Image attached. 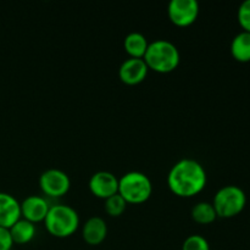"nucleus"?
Segmentation results:
<instances>
[{
	"label": "nucleus",
	"mask_w": 250,
	"mask_h": 250,
	"mask_svg": "<svg viewBox=\"0 0 250 250\" xmlns=\"http://www.w3.org/2000/svg\"><path fill=\"white\" fill-rule=\"evenodd\" d=\"M207 180V172L198 161L182 159L168 172L167 185L178 197L190 198L204 189Z\"/></svg>",
	"instance_id": "f257e3e1"
},
{
	"label": "nucleus",
	"mask_w": 250,
	"mask_h": 250,
	"mask_svg": "<svg viewBox=\"0 0 250 250\" xmlns=\"http://www.w3.org/2000/svg\"><path fill=\"white\" fill-rule=\"evenodd\" d=\"M148 68L159 73L172 72L180 63V50L177 46L166 39H156L149 43L144 55Z\"/></svg>",
	"instance_id": "f03ea898"
},
{
	"label": "nucleus",
	"mask_w": 250,
	"mask_h": 250,
	"mask_svg": "<svg viewBox=\"0 0 250 250\" xmlns=\"http://www.w3.org/2000/svg\"><path fill=\"white\" fill-rule=\"evenodd\" d=\"M44 225L51 236L66 238L77 231L80 226V216L70 205L56 204L49 209L44 219Z\"/></svg>",
	"instance_id": "7ed1b4c3"
},
{
	"label": "nucleus",
	"mask_w": 250,
	"mask_h": 250,
	"mask_svg": "<svg viewBox=\"0 0 250 250\" xmlns=\"http://www.w3.org/2000/svg\"><path fill=\"white\" fill-rule=\"evenodd\" d=\"M153 193L151 181L146 173L138 171H131L119 180V194L126 200V203L141 204L146 202Z\"/></svg>",
	"instance_id": "20e7f679"
},
{
	"label": "nucleus",
	"mask_w": 250,
	"mask_h": 250,
	"mask_svg": "<svg viewBox=\"0 0 250 250\" xmlns=\"http://www.w3.org/2000/svg\"><path fill=\"white\" fill-rule=\"evenodd\" d=\"M212 205L217 217L231 219L243 211L247 205V195L237 186H225L216 192Z\"/></svg>",
	"instance_id": "39448f33"
},
{
	"label": "nucleus",
	"mask_w": 250,
	"mask_h": 250,
	"mask_svg": "<svg viewBox=\"0 0 250 250\" xmlns=\"http://www.w3.org/2000/svg\"><path fill=\"white\" fill-rule=\"evenodd\" d=\"M168 19L180 27L194 23L199 15V2L197 0H171L167 7Z\"/></svg>",
	"instance_id": "423d86ee"
},
{
	"label": "nucleus",
	"mask_w": 250,
	"mask_h": 250,
	"mask_svg": "<svg viewBox=\"0 0 250 250\" xmlns=\"http://www.w3.org/2000/svg\"><path fill=\"white\" fill-rule=\"evenodd\" d=\"M39 185L44 194L58 198L62 197L71 187L70 177L63 171L58 168H50L44 171L39 178Z\"/></svg>",
	"instance_id": "0eeeda50"
},
{
	"label": "nucleus",
	"mask_w": 250,
	"mask_h": 250,
	"mask_svg": "<svg viewBox=\"0 0 250 250\" xmlns=\"http://www.w3.org/2000/svg\"><path fill=\"white\" fill-rule=\"evenodd\" d=\"M89 189L95 197L105 200L119 193V178L107 171H98L90 177Z\"/></svg>",
	"instance_id": "6e6552de"
},
{
	"label": "nucleus",
	"mask_w": 250,
	"mask_h": 250,
	"mask_svg": "<svg viewBox=\"0 0 250 250\" xmlns=\"http://www.w3.org/2000/svg\"><path fill=\"white\" fill-rule=\"evenodd\" d=\"M148 66L144 59L128 58L121 63L119 70L120 80L128 85L138 84L146 80L148 75Z\"/></svg>",
	"instance_id": "1a4fd4ad"
},
{
	"label": "nucleus",
	"mask_w": 250,
	"mask_h": 250,
	"mask_svg": "<svg viewBox=\"0 0 250 250\" xmlns=\"http://www.w3.org/2000/svg\"><path fill=\"white\" fill-rule=\"evenodd\" d=\"M49 209L50 207L44 198L39 195H29L21 203V216L32 224H37L44 221Z\"/></svg>",
	"instance_id": "9d476101"
},
{
	"label": "nucleus",
	"mask_w": 250,
	"mask_h": 250,
	"mask_svg": "<svg viewBox=\"0 0 250 250\" xmlns=\"http://www.w3.org/2000/svg\"><path fill=\"white\" fill-rule=\"evenodd\" d=\"M21 219V203L9 193L0 192V227L10 229Z\"/></svg>",
	"instance_id": "9b49d317"
},
{
	"label": "nucleus",
	"mask_w": 250,
	"mask_h": 250,
	"mask_svg": "<svg viewBox=\"0 0 250 250\" xmlns=\"http://www.w3.org/2000/svg\"><path fill=\"white\" fill-rule=\"evenodd\" d=\"M107 236V225L104 219L99 216H93L83 225L82 237L85 243L90 246H98L103 243Z\"/></svg>",
	"instance_id": "f8f14e48"
},
{
	"label": "nucleus",
	"mask_w": 250,
	"mask_h": 250,
	"mask_svg": "<svg viewBox=\"0 0 250 250\" xmlns=\"http://www.w3.org/2000/svg\"><path fill=\"white\" fill-rule=\"evenodd\" d=\"M9 231L14 244H26L36 236V225L24 219H20L10 227Z\"/></svg>",
	"instance_id": "ddd939ff"
},
{
	"label": "nucleus",
	"mask_w": 250,
	"mask_h": 250,
	"mask_svg": "<svg viewBox=\"0 0 250 250\" xmlns=\"http://www.w3.org/2000/svg\"><path fill=\"white\" fill-rule=\"evenodd\" d=\"M124 45L131 58L143 59L149 43L144 34L139 33V32H131L125 38Z\"/></svg>",
	"instance_id": "4468645a"
},
{
	"label": "nucleus",
	"mask_w": 250,
	"mask_h": 250,
	"mask_svg": "<svg viewBox=\"0 0 250 250\" xmlns=\"http://www.w3.org/2000/svg\"><path fill=\"white\" fill-rule=\"evenodd\" d=\"M231 54L239 62L250 61V33L241 32L237 34L231 43Z\"/></svg>",
	"instance_id": "2eb2a0df"
},
{
	"label": "nucleus",
	"mask_w": 250,
	"mask_h": 250,
	"mask_svg": "<svg viewBox=\"0 0 250 250\" xmlns=\"http://www.w3.org/2000/svg\"><path fill=\"white\" fill-rule=\"evenodd\" d=\"M192 219L194 220L197 224L200 225H209L216 220L217 214L215 211V208L211 203L208 202H200L197 203L194 207L192 208Z\"/></svg>",
	"instance_id": "dca6fc26"
},
{
	"label": "nucleus",
	"mask_w": 250,
	"mask_h": 250,
	"mask_svg": "<svg viewBox=\"0 0 250 250\" xmlns=\"http://www.w3.org/2000/svg\"><path fill=\"white\" fill-rule=\"evenodd\" d=\"M126 200H125L119 193H116V194L111 195V197H109L107 199H105V211H106L107 215H110V216L116 217L122 215V212L126 210Z\"/></svg>",
	"instance_id": "f3484780"
},
{
	"label": "nucleus",
	"mask_w": 250,
	"mask_h": 250,
	"mask_svg": "<svg viewBox=\"0 0 250 250\" xmlns=\"http://www.w3.org/2000/svg\"><path fill=\"white\" fill-rule=\"evenodd\" d=\"M182 250H210L209 242L200 234H190L185 239Z\"/></svg>",
	"instance_id": "a211bd4d"
},
{
	"label": "nucleus",
	"mask_w": 250,
	"mask_h": 250,
	"mask_svg": "<svg viewBox=\"0 0 250 250\" xmlns=\"http://www.w3.org/2000/svg\"><path fill=\"white\" fill-rule=\"evenodd\" d=\"M237 19L243 31L250 33V0L242 2L237 11Z\"/></svg>",
	"instance_id": "6ab92c4d"
},
{
	"label": "nucleus",
	"mask_w": 250,
	"mask_h": 250,
	"mask_svg": "<svg viewBox=\"0 0 250 250\" xmlns=\"http://www.w3.org/2000/svg\"><path fill=\"white\" fill-rule=\"evenodd\" d=\"M14 241L11 238L9 229L0 227V250H11Z\"/></svg>",
	"instance_id": "aec40b11"
}]
</instances>
